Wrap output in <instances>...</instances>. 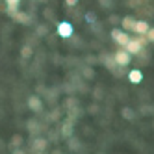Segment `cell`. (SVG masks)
Listing matches in <instances>:
<instances>
[{
	"label": "cell",
	"instance_id": "obj_12",
	"mask_svg": "<svg viewBox=\"0 0 154 154\" xmlns=\"http://www.w3.org/2000/svg\"><path fill=\"white\" fill-rule=\"evenodd\" d=\"M32 56V48L30 47H24L23 48V58H30Z\"/></svg>",
	"mask_w": 154,
	"mask_h": 154
},
{
	"label": "cell",
	"instance_id": "obj_16",
	"mask_svg": "<svg viewBox=\"0 0 154 154\" xmlns=\"http://www.w3.org/2000/svg\"><path fill=\"white\" fill-rule=\"evenodd\" d=\"M13 154H24V152H23V150H15Z\"/></svg>",
	"mask_w": 154,
	"mask_h": 154
},
{
	"label": "cell",
	"instance_id": "obj_2",
	"mask_svg": "<svg viewBox=\"0 0 154 154\" xmlns=\"http://www.w3.org/2000/svg\"><path fill=\"white\" fill-rule=\"evenodd\" d=\"M130 54L125 50V48H121V50H117L115 54H113V60H115V63L117 65H121V67H126V65L130 63Z\"/></svg>",
	"mask_w": 154,
	"mask_h": 154
},
{
	"label": "cell",
	"instance_id": "obj_10",
	"mask_svg": "<svg viewBox=\"0 0 154 154\" xmlns=\"http://www.w3.org/2000/svg\"><path fill=\"white\" fill-rule=\"evenodd\" d=\"M6 2H8V8H9V13H15V9L20 4V0H6Z\"/></svg>",
	"mask_w": 154,
	"mask_h": 154
},
{
	"label": "cell",
	"instance_id": "obj_3",
	"mask_svg": "<svg viewBox=\"0 0 154 154\" xmlns=\"http://www.w3.org/2000/svg\"><path fill=\"white\" fill-rule=\"evenodd\" d=\"M72 24L71 23H67V20H63V23H58V34L61 35V37H65V39H67V37H71L72 35Z\"/></svg>",
	"mask_w": 154,
	"mask_h": 154
},
{
	"label": "cell",
	"instance_id": "obj_5",
	"mask_svg": "<svg viewBox=\"0 0 154 154\" xmlns=\"http://www.w3.org/2000/svg\"><path fill=\"white\" fill-rule=\"evenodd\" d=\"M149 23H147V20H136V26H134V32H136V34L137 35H145L147 34V32H149Z\"/></svg>",
	"mask_w": 154,
	"mask_h": 154
},
{
	"label": "cell",
	"instance_id": "obj_11",
	"mask_svg": "<svg viewBox=\"0 0 154 154\" xmlns=\"http://www.w3.org/2000/svg\"><path fill=\"white\" fill-rule=\"evenodd\" d=\"M35 149H37V150H45V149H47V141H45V139H37V141H35Z\"/></svg>",
	"mask_w": 154,
	"mask_h": 154
},
{
	"label": "cell",
	"instance_id": "obj_7",
	"mask_svg": "<svg viewBox=\"0 0 154 154\" xmlns=\"http://www.w3.org/2000/svg\"><path fill=\"white\" fill-rule=\"evenodd\" d=\"M28 106L34 109V112H39L41 109V98L39 97H30L28 98Z\"/></svg>",
	"mask_w": 154,
	"mask_h": 154
},
{
	"label": "cell",
	"instance_id": "obj_1",
	"mask_svg": "<svg viewBox=\"0 0 154 154\" xmlns=\"http://www.w3.org/2000/svg\"><path fill=\"white\" fill-rule=\"evenodd\" d=\"M143 45H145V39H128V43H126L123 48L132 56V54H139L141 48H143Z\"/></svg>",
	"mask_w": 154,
	"mask_h": 154
},
{
	"label": "cell",
	"instance_id": "obj_15",
	"mask_svg": "<svg viewBox=\"0 0 154 154\" xmlns=\"http://www.w3.org/2000/svg\"><path fill=\"white\" fill-rule=\"evenodd\" d=\"M125 117L126 119H132V112H130V109H125Z\"/></svg>",
	"mask_w": 154,
	"mask_h": 154
},
{
	"label": "cell",
	"instance_id": "obj_13",
	"mask_svg": "<svg viewBox=\"0 0 154 154\" xmlns=\"http://www.w3.org/2000/svg\"><path fill=\"white\" fill-rule=\"evenodd\" d=\"M145 35H147V39H149V41H152V43H154V28H149V32H147Z\"/></svg>",
	"mask_w": 154,
	"mask_h": 154
},
{
	"label": "cell",
	"instance_id": "obj_6",
	"mask_svg": "<svg viewBox=\"0 0 154 154\" xmlns=\"http://www.w3.org/2000/svg\"><path fill=\"white\" fill-rule=\"evenodd\" d=\"M128 80H130L132 84H141V80H143V72H141L139 69L130 71V74H128Z\"/></svg>",
	"mask_w": 154,
	"mask_h": 154
},
{
	"label": "cell",
	"instance_id": "obj_4",
	"mask_svg": "<svg viewBox=\"0 0 154 154\" xmlns=\"http://www.w3.org/2000/svg\"><path fill=\"white\" fill-rule=\"evenodd\" d=\"M112 37H113V41H115V43H119L121 47H125L126 43H128V39H130V37L125 34V32H121L119 28H115V30L112 32Z\"/></svg>",
	"mask_w": 154,
	"mask_h": 154
},
{
	"label": "cell",
	"instance_id": "obj_9",
	"mask_svg": "<svg viewBox=\"0 0 154 154\" xmlns=\"http://www.w3.org/2000/svg\"><path fill=\"white\" fill-rule=\"evenodd\" d=\"M13 17H15V20H19V23H23V24H28L30 23V17L26 15V13H13Z\"/></svg>",
	"mask_w": 154,
	"mask_h": 154
},
{
	"label": "cell",
	"instance_id": "obj_14",
	"mask_svg": "<svg viewBox=\"0 0 154 154\" xmlns=\"http://www.w3.org/2000/svg\"><path fill=\"white\" fill-rule=\"evenodd\" d=\"M65 2H67V6H76V4H78V0H65Z\"/></svg>",
	"mask_w": 154,
	"mask_h": 154
},
{
	"label": "cell",
	"instance_id": "obj_8",
	"mask_svg": "<svg viewBox=\"0 0 154 154\" xmlns=\"http://www.w3.org/2000/svg\"><path fill=\"white\" fill-rule=\"evenodd\" d=\"M134 26H136V19L134 17H125L123 19V28L125 30H134Z\"/></svg>",
	"mask_w": 154,
	"mask_h": 154
}]
</instances>
